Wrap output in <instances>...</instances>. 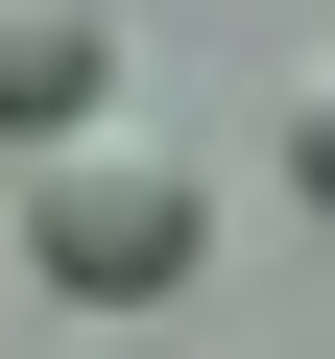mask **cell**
I'll return each mask as SVG.
<instances>
[{
	"instance_id": "obj_1",
	"label": "cell",
	"mask_w": 335,
	"mask_h": 359,
	"mask_svg": "<svg viewBox=\"0 0 335 359\" xmlns=\"http://www.w3.org/2000/svg\"><path fill=\"white\" fill-rule=\"evenodd\" d=\"M192 240H216V168L168 144V120H96V144H48V168H25V264H48L72 311L192 287Z\"/></svg>"
},
{
	"instance_id": "obj_2",
	"label": "cell",
	"mask_w": 335,
	"mask_h": 359,
	"mask_svg": "<svg viewBox=\"0 0 335 359\" xmlns=\"http://www.w3.org/2000/svg\"><path fill=\"white\" fill-rule=\"evenodd\" d=\"M120 120V0H0V144H96Z\"/></svg>"
},
{
	"instance_id": "obj_3",
	"label": "cell",
	"mask_w": 335,
	"mask_h": 359,
	"mask_svg": "<svg viewBox=\"0 0 335 359\" xmlns=\"http://www.w3.org/2000/svg\"><path fill=\"white\" fill-rule=\"evenodd\" d=\"M287 192H311V216H335V48H311V72H287Z\"/></svg>"
},
{
	"instance_id": "obj_4",
	"label": "cell",
	"mask_w": 335,
	"mask_h": 359,
	"mask_svg": "<svg viewBox=\"0 0 335 359\" xmlns=\"http://www.w3.org/2000/svg\"><path fill=\"white\" fill-rule=\"evenodd\" d=\"M72 359H168V335H144V311H72Z\"/></svg>"
}]
</instances>
